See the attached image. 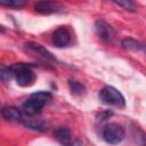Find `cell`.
<instances>
[{
    "label": "cell",
    "instance_id": "15",
    "mask_svg": "<svg viewBox=\"0 0 146 146\" xmlns=\"http://www.w3.org/2000/svg\"><path fill=\"white\" fill-rule=\"evenodd\" d=\"M31 97L36 98L38 100H40V102L44 103L46 105L51 100V94H50V92H48V91H36V92L32 94V95H31Z\"/></svg>",
    "mask_w": 146,
    "mask_h": 146
},
{
    "label": "cell",
    "instance_id": "11",
    "mask_svg": "<svg viewBox=\"0 0 146 146\" xmlns=\"http://www.w3.org/2000/svg\"><path fill=\"white\" fill-rule=\"evenodd\" d=\"M121 46L123 49L129 50V51H143L144 49V43L132 38H124L121 41Z\"/></svg>",
    "mask_w": 146,
    "mask_h": 146
},
{
    "label": "cell",
    "instance_id": "10",
    "mask_svg": "<svg viewBox=\"0 0 146 146\" xmlns=\"http://www.w3.org/2000/svg\"><path fill=\"white\" fill-rule=\"evenodd\" d=\"M55 138L63 145V146H74V144L72 143V136L70 130L66 127H59L55 130L54 132Z\"/></svg>",
    "mask_w": 146,
    "mask_h": 146
},
{
    "label": "cell",
    "instance_id": "18",
    "mask_svg": "<svg viewBox=\"0 0 146 146\" xmlns=\"http://www.w3.org/2000/svg\"><path fill=\"white\" fill-rule=\"evenodd\" d=\"M143 51L146 54V43H144V49H143Z\"/></svg>",
    "mask_w": 146,
    "mask_h": 146
},
{
    "label": "cell",
    "instance_id": "12",
    "mask_svg": "<svg viewBox=\"0 0 146 146\" xmlns=\"http://www.w3.org/2000/svg\"><path fill=\"white\" fill-rule=\"evenodd\" d=\"M23 124L27 129H31L34 131H46L48 129V123L40 121V120H33V119L23 120Z\"/></svg>",
    "mask_w": 146,
    "mask_h": 146
},
{
    "label": "cell",
    "instance_id": "14",
    "mask_svg": "<svg viewBox=\"0 0 146 146\" xmlns=\"http://www.w3.org/2000/svg\"><path fill=\"white\" fill-rule=\"evenodd\" d=\"M0 5L1 6H5V7L18 9V8L24 7L26 5V1H24V0H1L0 1Z\"/></svg>",
    "mask_w": 146,
    "mask_h": 146
},
{
    "label": "cell",
    "instance_id": "6",
    "mask_svg": "<svg viewBox=\"0 0 146 146\" xmlns=\"http://www.w3.org/2000/svg\"><path fill=\"white\" fill-rule=\"evenodd\" d=\"M51 39H52V43L57 48L67 47L71 44V41H72V36H71L70 31L64 26H60L57 30H55Z\"/></svg>",
    "mask_w": 146,
    "mask_h": 146
},
{
    "label": "cell",
    "instance_id": "9",
    "mask_svg": "<svg viewBox=\"0 0 146 146\" xmlns=\"http://www.w3.org/2000/svg\"><path fill=\"white\" fill-rule=\"evenodd\" d=\"M2 116L9 122H23L22 111L15 106H5L2 107Z\"/></svg>",
    "mask_w": 146,
    "mask_h": 146
},
{
    "label": "cell",
    "instance_id": "17",
    "mask_svg": "<svg viewBox=\"0 0 146 146\" xmlns=\"http://www.w3.org/2000/svg\"><path fill=\"white\" fill-rule=\"evenodd\" d=\"M0 78H1V80H2L3 82H7V81H9V80H11V79L14 78V74H13V72L10 71L9 66L7 67V66L1 65V70H0Z\"/></svg>",
    "mask_w": 146,
    "mask_h": 146
},
{
    "label": "cell",
    "instance_id": "16",
    "mask_svg": "<svg viewBox=\"0 0 146 146\" xmlns=\"http://www.w3.org/2000/svg\"><path fill=\"white\" fill-rule=\"evenodd\" d=\"M114 5L123 8L124 10H128V11H136V5L132 2V1H129V0H123V1H113Z\"/></svg>",
    "mask_w": 146,
    "mask_h": 146
},
{
    "label": "cell",
    "instance_id": "13",
    "mask_svg": "<svg viewBox=\"0 0 146 146\" xmlns=\"http://www.w3.org/2000/svg\"><path fill=\"white\" fill-rule=\"evenodd\" d=\"M68 86H70V90H71L72 95H74V96H82L86 92V87L76 80H70Z\"/></svg>",
    "mask_w": 146,
    "mask_h": 146
},
{
    "label": "cell",
    "instance_id": "7",
    "mask_svg": "<svg viewBox=\"0 0 146 146\" xmlns=\"http://www.w3.org/2000/svg\"><path fill=\"white\" fill-rule=\"evenodd\" d=\"M44 105H46L44 103H42V102L38 100L36 98L30 96V98L26 99L23 103L22 112L27 116H35V115H39L41 113V111H42Z\"/></svg>",
    "mask_w": 146,
    "mask_h": 146
},
{
    "label": "cell",
    "instance_id": "5",
    "mask_svg": "<svg viewBox=\"0 0 146 146\" xmlns=\"http://www.w3.org/2000/svg\"><path fill=\"white\" fill-rule=\"evenodd\" d=\"M95 29H96V33L99 36V39L102 41H104L105 43H112L114 41V39H115V31L106 22L97 21L95 23Z\"/></svg>",
    "mask_w": 146,
    "mask_h": 146
},
{
    "label": "cell",
    "instance_id": "3",
    "mask_svg": "<svg viewBox=\"0 0 146 146\" xmlns=\"http://www.w3.org/2000/svg\"><path fill=\"white\" fill-rule=\"evenodd\" d=\"M125 137V131L124 128L115 122L107 123L103 130H102V138L111 145H117L120 144Z\"/></svg>",
    "mask_w": 146,
    "mask_h": 146
},
{
    "label": "cell",
    "instance_id": "2",
    "mask_svg": "<svg viewBox=\"0 0 146 146\" xmlns=\"http://www.w3.org/2000/svg\"><path fill=\"white\" fill-rule=\"evenodd\" d=\"M99 99L110 106L123 108L125 106V98L120 90L112 86H106L99 91Z\"/></svg>",
    "mask_w": 146,
    "mask_h": 146
},
{
    "label": "cell",
    "instance_id": "8",
    "mask_svg": "<svg viewBox=\"0 0 146 146\" xmlns=\"http://www.w3.org/2000/svg\"><path fill=\"white\" fill-rule=\"evenodd\" d=\"M63 9H64L63 6L55 1H38L34 5V10L38 14H42V15L56 14L62 11Z\"/></svg>",
    "mask_w": 146,
    "mask_h": 146
},
{
    "label": "cell",
    "instance_id": "4",
    "mask_svg": "<svg viewBox=\"0 0 146 146\" xmlns=\"http://www.w3.org/2000/svg\"><path fill=\"white\" fill-rule=\"evenodd\" d=\"M24 48L27 52L41 58L42 60H46V62H56V58L52 56V54L47 50L43 46H41L40 43H36V42H33V41H30V42H26L24 44Z\"/></svg>",
    "mask_w": 146,
    "mask_h": 146
},
{
    "label": "cell",
    "instance_id": "1",
    "mask_svg": "<svg viewBox=\"0 0 146 146\" xmlns=\"http://www.w3.org/2000/svg\"><path fill=\"white\" fill-rule=\"evenodd\" d=\"M33 67L34 65L27 63H15L9 66L17 84L21 87H30L35 82L36 76L33 72Z\"/></svg>",
    "mask_w": 146,
    "mask_h": 146
}]
</instances>
